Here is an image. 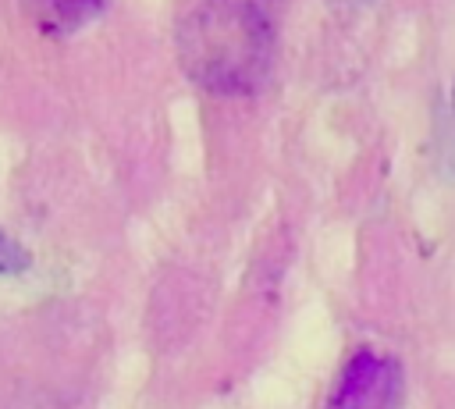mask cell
<instances>
[{
	"mask_svg": "<svg viewBox=\"0 0 455 409\" xmlns=\"http://www.w3.org/2000/svg\"><path fill=\"white\" fill-rule=\"evenodd\" d=\"M28 267V253L0 231V274H21Z\"/></svg>",
	"mask_w": 455,
	"mask_h": 409,
	"instance_id": "277c9868",
	"label": "cell"
},
{
	"mask_svg": "<svg viewBox=\"0 0 455 409\" xmlns=\"http://www.w3.org/2000/svg\"><path fill=\"white\" fill-rule=\"evenodd\" d=\"M28 7H32V14L39 18L43 28L68 32V28L85 25V21L103 7V0H28Z\"/></svg>",
	"mask_w": 455,
	"mask_h": 409,
	"instance_id": "3957f363",
	"label": "cell"
},
{
	"mask_svg": "<svg viewBox=\"0 0 455 409\" xmlns=\"http://www.w3.org/2000/svg\"><path fill=\"white\" fill-rule=\"evenodd\" d=\"M274 43V0H196L178 28L188 78L220 96L256 92L270 75Z\"/></svg>",
	"mask_w": 455,
	"mask_h": 409,
	"instance_id": "6da1fadb",
	"label": "cell"
},
{
	"mask_svg": "<svg viewBox=\"0 0 455 409\" xmlns=\"http://www.w3.org/2000/svg\"><path fill=\"white\" fill-rule=\"evenodd\" d=\"M451 117H455V82H451Z\"/></svg>",
	"mask_w": 455,
	"mask_h": 409,
	"instance_id": "5b68a950",
	"label": "cell"
},
{
	"mask_svg": "<svg viewBox=\"0 0 455 409\" xmlns=\"http://www.w3.org/2000/svg\"><path fill=\"white\" fill-rule=\"evenodd\" d=\"M398 405H402V366L377 349L352 352L331 391V409H398Z\"/></svg>",
	"mask_w": 455,
	"mask_h": 409,
	"instance_id": "7a4b0ae2",
	"label": "cell"
}]
</instances>
